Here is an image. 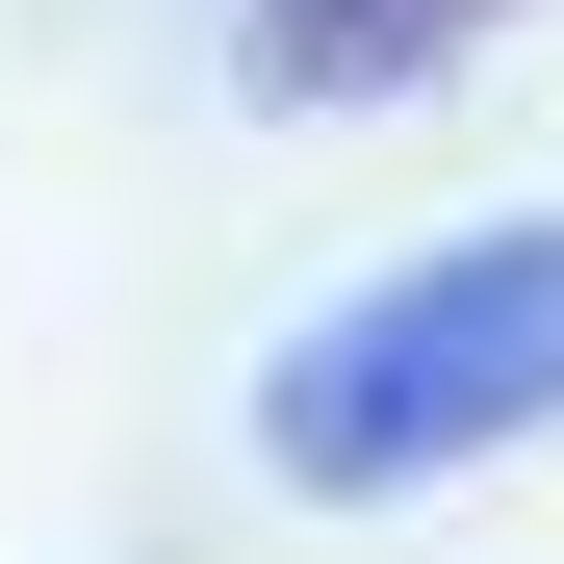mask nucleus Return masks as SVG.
<instances>
[{"instance_id":"nucleus-1","label":"nucleus","mask_w":564,"mask_h":564,"mask_svg":"<svg viewBox=\"0 0 564 564\" xmlns=\"http://www.w3.org/2000/svg\"><path fill=\"white\" fill-rule=\"evenodd\" d=\"M539 411H564V231H436L257 359V488L386 513V488H436V462H488Z\"/></svg>"},{"instance_id":"nucleus-2","label":"nucleus","mask_w":564,"mask_h":564,"mask_svg":"<svg viewBox=\"0 0 564 564\" xmlns=\"http://www.w3.org/2000/svg\"><path fill=\"white\" fill-rule=\"evenodd\" d=\"M462 26H513V0H231V77L257 104H386V77H436Z\"/></svg>"}]
</instances>
